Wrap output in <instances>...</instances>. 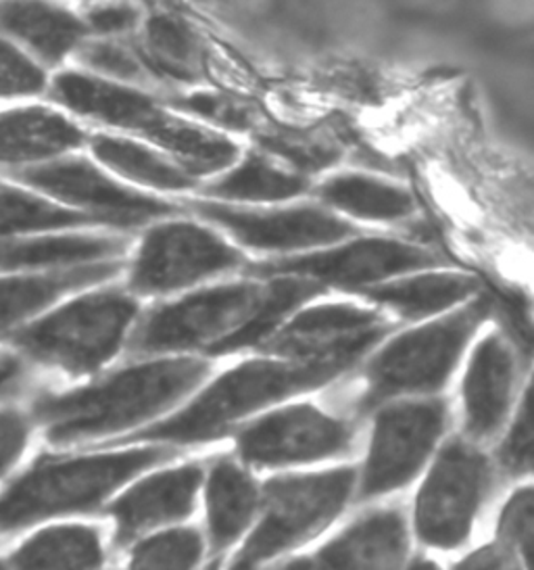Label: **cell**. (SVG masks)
<instances>
[{
	"label": "cell",
	"instance_id": "18",
	"mask_svg": "<svg viewBox=\"0 0 534 570\" xmlns=\"http://www.w3.org/2000/svg\"><path fill=\"white\" fill-rule=\"evenodd\" d=\"M202 481V466L164 470L132 487L111 508L116 520V546H128L134 539L174 520H182L195 510Z\"/></svg>",
	"mask_w": 534,
	"mask_h": 570
},
{
	"label": "cell",
	"instance_id": "7",
	"mask_svg": "<svg viewBox=\"0 0 534 570\" xmlns=\"http://www.w3.org/2000/svg\"><path fill=\"white\" fill-rule=\"evenodd\" d=\"M136 314L138 307L128 295L102 291L19 331L16 345L40 364L88 374L119 352Z\"/></svg>",
	"mask_w": 534,
	"mask_h": 570
},
{
	"label": "cell",
	"instance_id": "32",
	"mask_svg": "<svg viewBox=\"0 0 534 570\" xmlns=\"http://www.w3.org/2000/svg\"><path fill=\"white\" fill-rule=\"evenodd\" d=\"M90 218L82 214L55 207L47 202L33 199L13 188H0V235H16L30 230H52L86 224Z\"/></svg>",
	"mask_w": 534,
	"mask_h": 570
},
{
	"label": "cell",
	"instance_id": "25",
	"mask_svg": "<svg viewBox=\"0 0 534 570\" xmlns=\"http://www.w3.org/2000/svg\"><path fill=\"white\" fill-rule=\"evenodd\" d=\"M319 197L349 216L378 222L407 218L416 209L407 188L366 174L333 176L319 186Z\"/></svg>",
	"mask_w": 534,
	"mask_h": 570
},
{
	"label": "cell",
	"instance_id": "24",
	"mask_svg": "<svg viewBox=\"0 0 534 570\" xmlns=\"http://www.w3.org/2000/svg\"><path fill=\"white\" fill-rule=\"evenodd\" d=\"M476 278L459 272H428L407 281L374 285L364 291L372 302L380 303L405 320L428 318L472 297Z\"/></svg>",
	"mask_w": 534,
	"mask_h": 570
},
{
	"label": "cell",
	"instance_id": "27",
	"mask_svg": "<svg viewBox=\"0 0 534 570\" xmlns=\"http://www.w3.org/2000/svg\"><path fill=\"white\" fill-rule=\"evenodd\" d=\"M123 243L109 236H40L0 243V269L78 266L111 257Z\"/></svg>",
	"mask_w": 534,
	"mask_h": 570
},
{
	"label": "cell",
	"instance_id": "5",
	"mask_svg": "<svg viewBox=\"0 0 534 570\" xmlns=\"http://www.w3.org/2000/svg\"><path fill=\"white\" fill-rule=\"evenodd\" d=\"M486 314L488 303H469L393 338L366 366L364 389L355 402L357 414H366L390 397L443 389Z\"/></svg>",
	"mask_w": 534,
	"mask_h": 570
},
{
	"label": "cell",
	"instance_id": "16",
	"mask_svg": "<svg viewBox=\"0 0 534 570\" xmlns=\"http://www.w3.org/2000/svg\"><path fill=\"white\" fill-rule=\"evenodd\" d=\"M17 178L57 199L95 212L100 222L105 219L132 226L174 212V207L167 203L117 186L83 159H67L42 168L28 169Z\"/></svg>",
	"mask_w": 534,
	"mask_h": 570
},
{
	"label": "cell",
	"instance_id": "34",
	"mask_svg": "<svg viewBox=\"0 0 534 570\" xmlns=\"http://www.w3.org/2000/svg\"><path fill=\"white\" fill-rule=\"evenodd\" d=\"M497 543L512 560L517 558L522 564L534 569V487L517 489L503 505Z\"/></svg>",
	"mask_w": 534,
	"mask_h": 570
},
{
	"label": "cell",
	"instance_id": "38",
	"mask_svg": "<svg viewBox=\"0 0 534 570\" xmlns=\"http://www.w3.org/2000/svg\"><path fill=\"white\" fill-rule=\"evenodd\" d=\"M184 111L197 114L200 118L211 119L216 124H221L226 128H236V130H245L249 128L250 118L249 109L240 102L230 101L226 97H217V95H190L182 101L178 102Z\"/></svg>",
	"mask_w": 534,
	"mask_h": 570
},
{
	"label": "cell",
	"instance_id": "6",
	"mask_svg": "<svg viewBox=\"0 0 534 570\" xmlns=\"http://www.w3.org/2000/svg\"><path fill=\"white\" fill-rule=\"evenodd\" d=\"M355 481L353 469L283 474L267 481L259 503L261 520L234 567L264 564L312 539L345 510Z\"/></svg>",
	"mask_w": 534,
	"mask_h": 570
},
{
	"label": "cell",
	"instance_id": "12",
	"mask_svg": "<svg viewBox=\"0 0 534 570\" xmlns=\"http://www.w3.org/2000/svg\"><path fill=\"white\" fill-rule=\"evenodd\" d=\"M243 262V255L214 233L188 222H169L145 238L130 285L140 295H159L230 272Z\"/></svg>",
	"mask_w": 534,
	"mask_h": 570
},
{
	"label": "cell",
	"instance_id": "35",
	"mask_svg": "<svg viewBox=\"0 0 534 570\" xmlns=\"http://www.w3.org/2000/svg\"><path fill=\"white\" fill-rule=\"evenodd\" d=\"M500 464L510 476L534 474V374L510 433L501 443Z\"/></svg>",
	"mask_w": 534,
	"mask_h": 570
},
{
	"label": "cell",
	"instance_id": "1",
	"mask_svg": "<svg viewBox=\"0 0 534 570\" xmlns=\"http://www.w3.org/2000/svg\"><path fill=\"white\" fill-rule=\"evenodd\" d=\"M202 360H164L121 370L97 385L42 395L33 416L52 443L111 435L159 416L207 379Z\"/></svg>",
	"mask_w": 534,
	"mask_h": 570
},
{
	"label": "cell",
	"instance_id": "40",
	"mask_svg": "<svg viewBox=\"0 0 534 570\" xmlns=\"http://www.w3.org/2000/svg\"><path fill=\"white\" fill-rule=\"evenodd\" d=\"M86 23L99 35H123L136 28L138 11L130 4H99L86 13Z\"/></svg>",
	"mask_w": 534,
	"mask_h": 570
},
{
	"label": "cell",
	"instance_id": "28",
	"mask_svg": "<svg viewBox=\"0 0 534 570\" xmlns=\"http://www.w3.org/2000/svg\"><path fill=\"white\" fill-rule=\"evenodd\" d=\"M274 278L276 281L266 286V293L261 297V303L257 305V309L253 312V316L240 328H236L233 335L221 338L217 345H214L211 352L230 353L261 345L283 326L284 318L293 309H297L300 303L316 297L324 291L322 283L303 278V276H274Z\"/></svg>",
	"mask_w": 534,
	"mask_h": 570
},
{
	"label": "cell",
	"instance_id": "17",
	"mask_svg": "<svg viewBox=\"0 0 534 570\" xmlns=\"http://www.w3.org/2000/svg\"><path fill=\"white\" fill-rule=\"evenodd\" d=\"M517 383V352L495 331L481 338L462 383L464 429L472 441H488L505 424Z\"/></svg>",
	"mask_w": 534,
	"mask_h": 570
},
{
	"label": "cell",
	"instance_id": "13",
	"mask_svg": "<svg viewBox=\"0 0 534 570\" xmlns=\"http://www.w3.org/2000/svg\"><path fill=\"white\" fill-rule=\"evenodd\" d=\"M353 441L350 422L312 403H297L247 426L238 435V453L247 464L276 469L349 453Z\"/></svg>",
	"mask_w": 534,
	"mask_h": 570
},
{
	"label": "cell",
	"instance_id": "3",
	"mask_svg": "<svg viewBox=\"0 0 534 570\" xmlns=\"http://www.w3.org/2000/svg\"><path fill=\"white\" fill-rule=\"evenodd\" d=\"M171 455L164 448H145L73 460H42L0 495V533H13L52 517L90 512L117 487Z\"/></svg>",
	"mask_w": 534,
	"mask_h": 570
},
{
	"label": "cell",
	"instance_id": "2",
	"mask_svg": "<svg viewBox=\"0 0 534 570\" xmlns=\"http://www.w3.org/2000/svg\"><path fill=\"white\" fill-rule=\"evenodd\" d=\"M349 366L333 362L255 360L219 376L174 419L164 420L138 439L167 443H202L224 435L236 420L269 403L330 383Z\"/></svg>",
	"mask_w": 534,
	"mask_h": 570
},
{
	"label": "cell",
	"instance_id": "29",
	"mask_svg": "<svg viewBox=\"0 0 534 570\" xmlns=\"http://www.w3.org/2000/svg\"><path fill=\"white\" fill-rule=\"evenodd\" d=\"M305 188L307 178L299 169L283 168L266 155H249L207 193L233 202H280L299 197Z\"/></svg>",
	"mask_w": 534,
	"mask_h": 570
},
{
	"label": "cell",
	"instance_id": "33",
	"mask_svg": "<svg viewBox=\"0 0 534 570\" xmlns=\"http://www.w3.org/2000/svg\"><path fill=\"white\" fill-rule=\"evenodd\" d=\"M202 558V539L195 529H174L134 548V569H192Z\"/></svg>",
	"mask_w": 534,
	"mask_h": 570
},
{
	"label": "cell",
	"instance_id": "8",
	"mask_svg": "<svg viewBox=\"0 0 534 570\" xmlns=\"http://www.w3.org/2000/svg\"><path fill=\"white\" fill-rule=\"evenodd\" d=\"M493 481L491 460L466 439H451L417 493L414 522L419 541L434 550L459 548L472 533Z\"/></svg>",
	"mask_w": 534,
	"mask_h": 570
},
{
	"label": "cell",
	"instance_id": "11",
	"mask_svg": "<svg viewBox=\"0 0 534 570\" xmlns=\"http://www.w3.org/2000/svg\"><path fill=\"white\" fill-rule=\"evenodd\" d=\"M390 326L383 314L355 303H324L288 320L261 347L284 360L353 366Z\"/></svg>",
	"mask_w": 534,
	"mask_h": 570
},
{
	"label": "cell",
	"instance_id": "41",
	"mask_svg": "<svg viewBox=\"0 0 534 570\" xmlns=\"http://www.w3.org/2000/svg\"><path fill=\"white\" fill-rule=\"evenodd\" d=\"M26 381V368L13 353L0 352V397L16 393Z\"/></svg>",
	"mask_w": 534,
	"mask_h": 570
},
{
	"label": "cell",
	"instance_id": "10",
	"mask_svg": "<svg viewBox=\"0 0 534 570\" xmlns=\"http://www.w3.org/2000/svg\"><path fill=\"white\" fill-rule=\"evenodd\" d=\"M447 403L416 400L386 405L374 424L357 498L362 502L397 491L416 479L447 426Z\"/></svg>",
	"mask_w": 534,
	"mask_h": 570
},
{
	"label": "cell",
	"instance_id": "4",
	"mask_svg": "<svg viewBox=\"0 0 534 570\" xmlns=\"http://www.w3.org/2000/svg\"><path fill=\"white\" fill-rule=\"evenodd\" d=\"M52 95L80 116L100 119L155 140L176 155L190 174H214L233 166L238 157L233 140L167 116L149 97L130 88L67 71L55 80Z\"/></svg>",
	"mask_w": 534,
	"mask_h": 570
},
{
	"label": "cell",
	"instance_id": "37",
	"mask_svg": "<svg viewBox=\"0 0 534 570\" xmlns=\"http://www.w3.org/2000/svg\"><path fill=\"white\" fill-rule=\"evenodd\" d=\"M82 63L119 80H138L145 73L142 61L116 42H90L83 47Z\"/></svg>",
	"mask_w": 534,
	"mask_h": 570
},
{
	"label": "cell",
	"instance_id": "43",
	"mask_svg": "<svg viewBox=\"0 0 534 570\" xmlns=\"http://www.w3.org/2000/svg\"><path fill=\"white\" fill-rule=\"evenodd\" d=\"M497 4L510 7L507 19H512V21H520V23L533 21L534 0H500Z\"/></svg>",
	"mask_w": 534,
	"mask_h": 570
},
{
	"label": "cell",
	"instance_id": "22",
	"mask_svg": "<svg viewBox=\"0 0 534 570\" xmlns=\"http://www.w3.org/2000/svg\"><path fill=\"white\" fill-rule=\"evenodd\" d=\"M259 503V487L247 470L230 460L214 464L207 481V529L214 552L233 548L249 529Z\"/></svg>",
	"mask_w": 534,
	"mask_h": 570
},
{
	"label": "cell",
	"instance_id": "14",
	"mask_svg": "<svg viewBox=\"0 0 534 570\" xmlns=\"http://www.w3.org/2000/svg\"><path fill=\"white\" fill-rule=\"evenodd\" d=\"M438 259L422 247L390 238H364L334 252L312 253L261 264L257 276H303L322 285H378L405 272L434 266Z\"/></svg>",
	"mask_w": 534,
	"mask_h": 570
},
{
	"label": "cell",
	"instance_id": "15",
	"mask_svg": "<svg viewBox=\"0 0 534 570\" xmlns=\"http://www.w3.org/2000/svg\"><path fill=\"white\" fill-rule=\"evenodd\" d=\"M195 209L202 218L230 230L238 243L261 252L312 249L343 240L353 233L349 222L309 205L278 212H245L219 203H199Z\"/></svg>",
	"mask_w": 534,
	"mask_h": 570
},
{
	"label": "cell",
	"instance_id": "20",
	"mask_svg": "<svg viewBox=\"0 0 534 570\" xmlns=\"http://www.w3.org/2000/svg\"><path fill=\"white\" fill-rule=\"evenodd\" d=\"M0 35L13 36L44 61L57 63L82 40L86 23L47 0H4Z\"/></svg>",
	"mask_w": 534,
	"mask_h": 570
},
{
	"label": "cell",
	"instance_id": "39",
	"mask_svg": "<svg viewBox=\"0 0 534 570\" xmlns=\"http://www.w3.org/2000/svg\"><path fill=\"white\" fill-rule=\"evenodd\" d=\"M30 436V420L16 410H0V474L16 464Z\"/></svg>",
	"mask_w": 534,
	"mask_h": 570
},
{
	"label": "cell",
	"instance_id": "19",
	"mask_svg": "<svg viewBox=\"0 0 534 570\" xmlns=\"http://www.w3.org/2000/svg\"><path fill=\"white\" fill-rule=\"evenodd\" d=\"M407 553V520L400 508L388 505L350 522L309 564L324 569H399Z\"/></svg>",
	"mask_w": 534,
	"mask_h": 570
},
{
	"label": "cell",
	"instance_id": "23",
	"mask_svg": "<svg viewBox=\"0 0 534 570\" xmlns=\"http://www.w3.org/2000/svg\"><path fill=\"white\" fill-rule=\"evenodd\" d=\"M116 272V264L90 262L47 276L0 281V335L9 333L69 291L107 281Z\"/></svg>",
	"mask_w": 534,
	"mask_h": 570
},
{
	"label": "cell",
	"instance_id": "26",
	"mask_svg": "<svg viewBox=\"0 0 534 570\" xmlns=\"http://www.w3.org/2000/svg\"><path fill=\"white\" fill-rule=\"evenodd\" d=\"M102 562L99 531L82 524L47 529L9 558V564L17 569H97Z\"/></svg>",
	"mask_w": 534,
	"mask_h": 570
},
{
	"label": "cell",
	"instance_id": "30",
	"mask_svg": "<svg viewBox=\"0 0 534 570\" xmlns=\"http://www.w3.org/2000/svg\"><path fill=\"white\" fill-rule=\"evenodd\" d=\"M145 61L155 73L192 82L199 78L200 42L192 28L174 16H155L145 30Z\"/></svg>",
	"mask_w": 534,
	"mask_h": 570
},
{
	"label": "cell",
	"instance_id": "36",
	"mask_svg": "<svg viewBox=\"0 0 534 570\" xmlns=\"http://www.w3.org/2000/svg\"><path fill=\"white\" fill-rule=\"evenodd\" d=\"M44 85V71L11 42L0 38V97L38 95Z\"/></svg>",
	"mask_w": 534,
	"mask_h": 570
},
{
	"label": "cell",
	"instance_id": "9",
	"mask_svg": "<svg viewBox=\"0 0 534 570\" xmlns=\"http://www.w3.org/2000/svg\"><path fill=\"white\" fill-rule=\"evenodd\" d=\"M264 293L266 286L257 283H234L161 305L136 326L132 350L140 353L211 350L253 316Z\"/></svg>",
	"mask_w": 534,
	"mask_h": 570
},
{
	"label": "cell",
	"instance_id": "31",
	"mask_svg": "<svg viewBox=\"0 0 534 570\" xmlns=\"http://www.w3.org/2000/svg\"><path fill=\"white\" fill-rule=\"evenodd\" d=\"M92 151L102 164H107L109 168L116 169L121 176L136 183L155 186V188H167V190L190 186L188 174L174 168L157 153L149 151L130 140L97 136L92 140Z\"/></svg>",
	"mask_w": 534,
	"mask_h": 570
},
{
	"label": "cell",
	"instance_id": "42",
	"mask_svg": "<svg viewBox=\"0 0 534 570\" xmlns=\"http://www.w3.org/2000/svg\"><path fill=\"white\" fill-rule=\"evenodd\" d=\"M462 564H464V567H476V569H501V567L514 564V560H512V558L507 556V552L497 543L495 548L481 550V552L469 556Z\"/></svg>",
	"mask_w": 534,
	"mask_h": 570
},
{
	"label": "cell",
	"instance_id": "21",
	"mask_svg": "<svg viewBox=\"0 0 534 570\" xmlns=\"http://www.w3.org/2000/svg\"><path fill=\"white\" fill-rule=\"evenodd\" d=\"M82 142V130L50 109L30 107L0 114V164L40 161Z\"/></svg>",
	"mask_w": 534,
	"mask_h": 570
}]
</instances>
